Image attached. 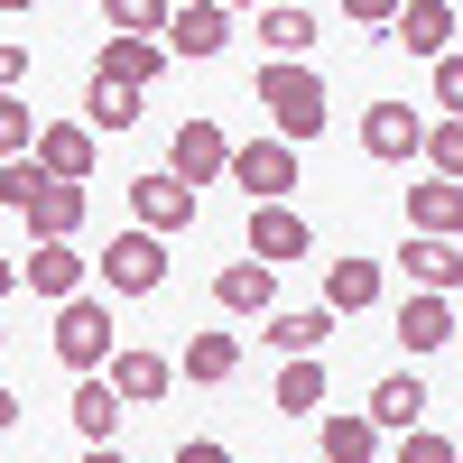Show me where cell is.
<instances>
[{
	"label": "cell",
	"mask_w": 463,
	"mask_h": 463,
	"mask_svg": "<svg viewBox=\"0 0 463 463\" xmlns=\"http://www.w3.org/2000/svg\"><path fill=\"white\" fill-rule=\"evenodd\" d=\"M399 269L417 279V297H454V288H463V250H454V241H427V232H408V241H399Z\"/></svg>",
	"instance_id": "4fadbf2b"
},
{
	"label": "cell",
	"mask_w": 463,
	"mask_h": 463,
	"mask_svg": "<svg viewBox=\"0 0 463 463\" xmlns=\"http://www.w3.org/2000/svg\"><path fill=\"white\" fill-rule=\"evenodd\" d=\"M56 362H65L74 380H102L111 362H121V343H111V306H102V297L56 306Z\"/></svg>",
	"instance_id": "7a4b0ae2"
},
{
	"label": "cell",
	"mask_w": 463,
	"mask_h": 463,
	"mask_svg": "<svg viewBox=\"0 0 463 463\" xmlns=\"http://www.w3.org/2000/svg\"><path fill=\"white\" fill-rule=\"evenodd\" d=\"M427 130H436V121H417L408 102H371V111H362V148H371L380 167H408V158H427Z\"/></svg>",
	"instance_id": "5b68a950"
},
{
	"label": "cell",
	"mask_w": 463,
	"mask_h": 463,
	"mask_svg": "<svg viewBox=\"0 0 463 463\" xmlns=\"http://www.w3.org/2000/svg\"><path fill=\"white\" fill-rule=\"evenodd\" d=\"M399 463H463V454H454V436L417 427V436H399Z\"/></svg>",
	"instance_id": "1f68e13d"
},
{
	"label": "cell",
	"mask_w": 463,
	"mask_h": 463,
	"mask_svg": "<svg viewBox=\"0 0 463 463\" xmlns=\"http://www.w3.org/2000/svg\"><path fill=\"white\" fill-rule=\"evenodd\" d=\"M260 47H269V65H306V47H316V10H260Z\"/></svg>",
	"instance_id": "484cf974"
},
{
	"label": "cell",
	"mask_w": 463,
	"mask_h": 463,
	"mask_svg": "<svg viewBox=\"0 0 463 463\" xmlns=\"http://www.w3.org/2000/svg\"><path fill=\"white\" fill-rule=\"evenodd\" d=\"M399 343H408V353H445V343H463L454 297H408L399 306Z\"/></svg>",
	"instance_id": "d6986e66"
},
{
	"label": "cell",
	"mask_w": 463,
	"mask_h": 463,
	"mask_svg": "<svg viewBox=\"0 0 463 463\" xmlns=\"http://www.w3.org/2000/svg\"><path fill=\"white\" fill-rule=\"evenodd\" d=\"M306 250H316V232H306L297 204H250V260L279 269V260H306Z\"/></svg>",
	"instance_id": "30bf717a"
},
{
	"label": "cell",
	"mask_w": 463,
	"mask_h": 463,
	"mask_svg": "<svg viewBox=\"0 0 463 463\" xmlns=\"http://www.w3.org/2000/svg\"><path fill=\"white\" fill-rule=\"evenodd\" d=\"M121 390H111V371L102 380H74V399H65V417H74V436H84V445H111V427H121Z\"/></svg>",
	"instance_id": "2e32d148"
},
{
	"label": "cell",
	"mask_w": 463,
	"mask_h": 463,
	"mask_svg": "<svg viewBox=\"0 0 463 463\" xmlns=\"http://www.w3.org/2000/svg\"><path fill=\"white\" fill-rule=\"evenodd\" d=\"M241 371V334H185V380L195 390H222Z\"/></svg>",
	"instance_id": "d4e9b609"
},
{
	"label": "cell",
	"mask_w": 463,
	"mask_h": 463,
	"mask_svg": "<svg viewBox=\"0 0 463 463\" xmlns=\"http://www.w3.org/2000/svg\"><path fill=\"white\" fill-rule=\"evenodd\" d=\"M93 279H102L111 297H148V288H167V241H158V232H121V241L93 260Z\"/></svg>",
	"instance_id": "3957f363"
},
{
	"label": "cell",
	"mask_w": 463,
	"mask_h": 463,
	"mask_svg": "<svg viewBox=\"0 0 463 463\" xmlns=\"http://www.w3.org/2000/svg\"><path fill=\"white\" fill-rule=\"evenodd\" d=\"M232 185H241L250 204H288V185H297V148H288V139H250L241 158H232Z\"/></svg>",
	"instance_id": "52a82bcc"
},
{
	"label": "cell",
	"mask_w": 463,
	"mask_h": 463,
	"mask_svg": "<svg viewBox=\"0 0 463 463\" xmlns=\"http://www.w3.org/2000/svg\"><path fill=\"white\" fill-rule=\"evenodd\" d=\"M37 185H47V167H0V204H10V213H28V195H37Z\"/></svg>",
	"instance_id": "d6a6232c"
},
{
	"label": "cell",
	"mask_w": 463,
	"mask_h": 463,
	"mask_svg": "<svg viewBox=\"0 0 463 463\" xmlns=\"http://www.w3.org/2000/svg\"><path fill=\"white\" fill-rule=\"evenodd\" d=\"M325 390H334L325 362H288V371H279V408H288V417H316V408H325Z\"/></svg>",
	"instance_id": "4316f807"
},
{
	"label": "cell",
	"mask_w": 463,
	"mask_h": 463,
	"mask_svg": "<svg viewBox=\"0 0 463 463\" xmlns=\"http://www.w3.org/2000/svg\"><path fill=\"white\" fill-rule=\"evenodd\" d=\"M445 37H454V10H445V0H408V10H399V37H390V47H408V56L445 65Z\"/></svg>",
	"instance_id": "44dd1931"
},
{
	"label": "cell",
	"mask_w": 463,
	"mask_h": 463,
	"mask_svg": "<svg viewBox=\"0 0 463 463\" xmlns=\"http://www.w3.org/2000/svg\"><path fill=\"white\" fill-rule=\"evenodd\" d=\"M250 93H260L269 121H279L288 148H297V139H316V130L334 121V93H325V74H316V65H260V74H250Z\"/></svg>",
	"instance_id": "6da1fadb"
},
{
	"label": "cell",
	"mask_w": 463,
	"mask_h": 463,
	"mask_svg": "<svg viewBox=\"0 0 463 463\" xmlns=\"http://www.w3.org/2000/svg\"><path fill=\"white\" fill-rule=\"evenodd\" d=\"M380 454V417L371 408H325V463H371Z\"/></svg>",
	"instance_id": "7402d4cb"
},
{
	"label": "cell",
	"mask_w": 463,
	"mask_h": 463,
	"mask_svg": "<svg viewBox=\"0 0 463 463\" xmlns=\"http://www.w3.org/2000/svg\"><path fill=\"white\" fill-rule=\"evenodd\" d=\"M84 121H93V130H130V121H139V93H130V84H102V74H93Z\"/></svg>",
	"instance_id": "f1b7e54d"
},
{
	"label": "cell",
	"mask_w": 463,
	"mask_h": 463,
	"mask_svg": "<svg viewBox=\"0 0 463 463\" xmlns=\"http://www.w3.org/2000/svg\"><path fill=\"white\" fill-rule=\"evenodd\" d=\"M176 10H158V0H111V37H148V47H167Z\"/></svg>",
	"instance_id": "83f0119b"
},
{
	"label": "cell",
	"mask_w": 463,
	"mask_h": 463,
	"mask_svg": "<svg viewBox=\"0 0 463 463\" xmlns=\"http://www.w3.org/2000/svg\"><path fill=\"white\" fill-rule=\"evenodd\" d=\"M222 37H232V10H222V0H185L176 28H167V56H222Z\"/></svg>",
	"instance_id": "ac0fdd59"
},
{
	"label": "cell",
	"mask_w": 463,
	"mask_h": 463,
	"mask_svg": "<svg viewBox=\"0 0 463 463\" xmlns=\"http://www.w3.org/2000/svg\"><path fill=\"white\" fill-rule=\"evenodd\" d=\"M158 65H167V47H148V37H111L93 74H102V84H130V93H139V84H158Z\"/></svg>",
	"instance_id": "cb8c5ba5"
},
{
	"label": "cell",
	"mask_w": 463,
	"mask_h": 463,
	"mask_svg": "<svg viewBox=\"0 0 463 463\" xmlns=\"http://www.w3.org/2000/svg\"><path fill=\"white\" fill-rule=\"evenodd\" d=\"M84 279H93V260L74 250V241H28V260H19V288L56 297V306H74V297H84Z\"/></svg>",
	"instance_id": "8992f818"
},
{
	"label": "cell",
	"mask_w": 463,
	"mask_h": 463,
	"mask_svg": "<svg viewBox=\"0 0 463 463\" xmlns=\"http://www.w3.org/2000/svg\"><path fill=\"white\" fill-rule=\"evenodd\" d=\"M213 306H222V316H279V269H269V260H232L213 279Z\"/></svg>",
	"instance_id": "8fae6325"
},
{
	"label": "cell",
	"mask_w": 463,
	"mask_h": 463,
	"mask_svg": "<svg viewBox=\"0 0 463 463\" xmlns=\"http://www.w3.org/2000/svg\"><path fill=\"white\" fill-rule=\"evenodd\" d=\"M380 288H390L380 260H325V306H334V316H371Z\"/></svg>",
	"instance_id": "e0dca14e"
},
{
	"label": "cell",
	"mask_w": 463,
	"mask_h": 463,
	"mask_svg": "<svg viewBox=\"0 0 463 463\" xmlns=\"http://www.w3.org/2000/svg\"><path fill=\"white\" fill-rule=\"evenodd\" d=\"M427 167H436L445 185H463V121H436V130H427Z\"/></svg>",
	"instance_id": "4dcf8cb0"
},
{
	"label": "cell",
	"mask_w": 463,
	"mask_h": 463,
	"mask_svg": "<svg viewBox=\"0 0 463 463\" xmlns=\"http://www.w3.org/2000/svg\"><path fill=\"white\" fill-rule=\"evenodd\" d=\"M408 232H427V241H454V232H463V185H445V176L408 185Z\"/></svg>",
	"instance_id": "ffe728a7"
},
{
	"label": "cell",
	"mask_w": 463,
	"mask_h": 463,
	"mask_svg": "<svg viewBox=\"0 0 463 463\" xmlns=\"http://www.w3.org/2000/svg\"><path fill=\"white\" fill-rule=\"evenodd\" d=\"M176 463H232V445H213V436H185V445H176Z\"/></svg>",
	"instance_id": "e575fe53"
},
{
	"label": "cell",
	"mask_w": 463,
	"mask_h": 463,
	"mask_svg": "<svg viewBox=\"0 0 463 463\" xmlns=\"http://www.w3.org/2000/svg\"><path fill=\"white\" fill-rule=\"evenodd\" d=\"M232 158H241V148H232L204 111H185L176 121V148H167V176H185V185H213V176H232Z\"/></svg>",
	"instance_id": "277c9868"
},
{
	"label": "cell",
	"mask_w": 463,
	"mask_h": 463,
	"mask_svg": "<svg viewBox=\"0 0 463 463\" xmlns=\"http://www.w3.org/2000/svg\"><path fill=\"white\" fill-rule=\"evenodd\" d=\"M84 213H93V195H84V185H37V195H28V241H74V232H84Z\"/></svg>",
	"instance_id": "9c48e42d"
},
{
	"label": "cell",
	"mask_w": 463,
	"mask_h": 463,
	"mask_svg": "<svg viewBox=\"0 0 463 463\" xmlns=\"http://www.w3.org/2000/svg\"><path fill=\"white\" fill-rule=\"evenodd\" d=\"M130 213H139V232H158V241H167V232H185V222H195V185H185V176H130Z\"/></svg>",
	"instance_id": "ba28073f"
},
{
	"label": "cell",
	"mask_w": 463,
	"mask_h": 463,
	"mask_svg": "<svg viewBox=\"0 0 463 463\" xmlns=\"http://www.w3.org/2000/svg\"><path fill=\"white\" fill-rule=\"evenodd\" d=\"M427 380H417V371H390V380H380V390H371V417H380V436H417V427H427Z\"/></svg>",
	"instance_id": "5bb4252c"
},
{
	"label": "cell",
	"mask_w": 463,
	"mask_h": 463,
	"mask_svg": "<svg viewBox=\"0 0 463 463\" xmlns=\"http://www.w3.org/2000/svg\"><path fill=\"white\" fill-rule=\"evenodd\" d=\"M37 139H47V130H37V121H28V102L10 93V102H0V158L28 167V148H37Z\"/></svg>",
	"instance_id": "f546056e"
},
{
	"label": "cell",
	"mask_w": 463,
	"mask_h": 463,
	"mask_svg": "<svg viewBox=\"0 0 463 463\" xmlns=\"http://www.w3.org/2000/svg\"><path fill=\"white\" fill-rule=\"evenodd\" d=\"M37 167H47L56 185H93V121H47Z\"/></svg>",
	"instance_id": "7c38bea8"
},
{
	"label": "cell",
	"mask_w": 463,
	"mask_h": 463,
	"mask_svg": "<svg viewBox=\"0 0 463 463\" xmlns=\"http://www.w3.org/2000/svg\"><path fill=\"white\" fill-rule=\"evenodd\" d=\"M111 390H121L130 408H148V399H167V390H176V362H167V353H148V343H121V362H111Z\"/></svg>",
	"instance_id": "9a60e30c"
},
{
	"label": "cell",
	"mask_w": 463,
	"mask_h": 463,
	"mask_svg": "<svg viewBox=\"0 0 463 463\" xmlns=\"http://www.w3.org/2000/svg\"><path fill=\"white\" fill-rule=\"evenodd\" d=\"M454 353H463V343H454Z\"/></svg>",
	"instance_id": "8d00e7d4"
},
{
	"label": "cell",
	"mask_w": 463,
	"mask_h": 463,
	"mask_svg": "<svg viewBox=\"0 0 463 463\" xmlns=\"http://www.w3.org/2000/svg\"><path fill=\"white\" fill-rule=\"evenodd\" d=\"M74 463H130L121 445H84V454H74Z\"/></svg>",
	"instance_id": "d590c367"
},
{
	"label": "cell",
	"mask_w": 463,
	"mask_h": 463,
	"mask_svg": "<svg viewBox=\"0 0 463 463\" xmlns=\"http://www.w3.org/2000/svg\"><path fill=\"white\" fill-rule=\"evenodd\" d=\"M436 111H445V121H463V56L436 65Z\"/></svg>",
	"instance_id": "836d02e7"
},
{
	"label": "cell",
	"mask_w": 463,
	"mask_h": 463,
	"mask_svg": "<svg viewBox=\"0 0 463 463\" xmlns=\"http://www.w3.org/2000/svg\"><path fill=\"white\" fill-rule=\"evenodd\" d=\"M325 334H334V306H297V316H269L260 343H279L288 362H316V353H325Z\"/></svg>",
	"instance_id": "603a6c76"
}]
</instances>
